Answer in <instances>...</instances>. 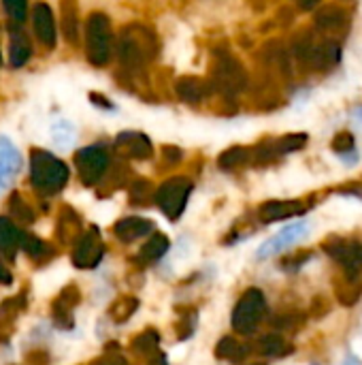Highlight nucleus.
Listing matches in <instances>:
<instances>
[{
    "label": "nucleus",
    "instance_id": "b1692460",
    "mask_svg": "<svg viewBox=\"0 0 362 365\" xmlns=\"http://www.w3.org/2000/svg\"><path fill=\"white\" fill-rule=\"evenodd\" d=\"M252 160V148H245V145H233L228 148L226 152L220 154L218 158V167L224 169V171H233V169H239L243 167L245 163Z\"/></svg>",
    "mask_w": 362,
    "mask_h": 365
},
{
    "label": "nucleus",
    "instance_id": "a19ab883",
    "mask_svg": "<svg viewBox=\"0 0 362 365\" xmlns=\"http://www.w3.org/2000/svg\"><path fill=\"white\" fill-rule=\"evenodd\" d=\"M53 139L58 141V145H70V141H73V126L68 122L60 120L53 126Z\"/></svg>",
    "mask_w": 362,
    "mask_h": 365
},
{
    "label": "nucleus",
    "instance_id": "0eeeda50",
    "mask_svg": "<svg viewBox=\"0 0 362 365\" xmlns=\"http://www.w3.org/2000/svg\"><path fill=\"white\" fill-rule=\"evenodd\" d=\"M322 250L337 261L344 267V274L350 278H358L362 274V244L356 240H344L331 235L324 244Z\"/></svg>",
    "mask_w": 362,
    "mask_h": 365
},
{
    "label": "nucleus",
    "instance_id": "aec40b11",
    "mask_svg": "<svg viewBox=\"0 0 362 365\" xmlns=\"http://www.w3.org/2000/svg\"><path fill=\"white\" fill-rule=\"evenodd\" d=\"M19 167H21V156L17 148L6 137H0V188L11 182V178L19 171Z\"/></svg>",
    "mask_w": 362,
    "mask_h": 365
},
{
    "label": "nucleus",
    "instance_id": "473e14b6",
    "mask_svg": "<svg viewBox=\"0 0 362 365\" xmlns=\"http://www.w3.org/2000/svg\"><path fill=\"white\" fill-rule=\"evenodd\" d=\"M9 210H11L13 218L19 220L21 225H32V222H34V210L23 201L21 195H17V192L11 195V199H9Z\"/></svg>",
    "mask_w": 362,
    "mask_h": 365
},
{
    "label": "nucleus",
    "instance_id": "c756f323",
    "mask_svg": "<svg viewBox=\"0 0 362 365\" xmlns=\"http://www.w3.org/2000/svg\"><path fill=\"white\" fill-rule=\"evenodd\" d=\"M305 143H307V133H294V135H284L280 139H271V148H273L275 158L290 154V152H297V150L305 148Z\"/></svg>",
    "mask_w": 362,
    "mask_h": 365
},
{
    "label": "nucleus",
    "instance_id": "f3484780",
    "mask_svg": "<svg viewBox=\"0 0 362 365\" xmlns=\"http://www.w3.org/2000/svg\"><path fill=\"white\" fill-rule=\"evenodd\" d=\"M154 231V222L147 220V218H139V216H128V218H122L115 222L113 227V233L119 242L124 244H132L137 242L139 237H145Z\"/></svg>",
    "mask_w": 362,
    "mask_h": 365
},
{
    "label": "nucleus",
    "instance_id": "6ab92c4d",
    "mask_svg": "<svg viewBox=\"0 0 362 365\" xmlns=\"http://www.w3.org/2000/svg\"><path fill=\"white\" fill-rule=\"evenodd\" d=\"M83 233V227H81V218L77 216V212L73 207H62L60 214H58V225H55V235H58V242L68 246V244H75V240Z\"/></svg>",
    "mask_w": 362,
    "mask_h": 365
},
{
    "label": "nucleus",
    "instance_id": "a18cd8bd",
    "mask_svg": "<svg viewBox=\"0 0 362 365\" xmlns=\"http://www.w3.org/2000/svg\"><path fill=\"white\" fill-rule=\"evenodd\" d=\"M337 192H341V195H352V197H358L362 199V184H346V186H341Z\"/></svg>",
    "mask_w": 362,
    "mask_h": 365
},
{
    "label": "nucleus",
    "instance_id": "bb28decb",
    "mask_svg": "<svg viewBox=\"0 0 362 365\" xmlns=\"http://www.w3.org/2000/svg\"><path fill=\"white\" fill-rule=\"evenodd\" d=\"M288 351H290V346L282 334H265L256 342V353H260L265 357H280V355H286Z\"/></svg>",
    "mask_w": 362,
    "mask_h": 365
},
{
    "label": "nucleus",
    "instance_id": "09e8293b",
    "mask_svg": "<svg viewBox=\"0 0 362 365\" xmlns=\"http://www.w3.org/2000/svg\"><path fill=\"white\" fill-rule=\"evenodd\" d=\"M90 98L92 101H98V103H94V105H98V107H107V109H113V105H111V101L109 98H102V96H98V94H90Z\"/></svg>",
    "mask_w": 362,
    "mask_h": 365
},
{
    "label": "nucleus",
    "instance_id": "8fccbe9b",
    "mask_svg": "<svg viewBox=\"0 0 362 365\" xmlns=\"http://www.w3.org/2000/svg\"><path fill=\"white\" fill-rule=\"evenodd\" d=\"M297 2H299V6H301L303 11H312L314 6H318L320 0H297Z\"/></svg>",
    "mask_w": 362,
    "mask_h": 365
},
{
    "label": "nucleus",
    "instance_id": "6e6552de",
    "mask_svg": "<svg viewBox=\"0 0 362 365\" xmlns=\"http://www.w3.org/2000/svg\"><path fill=\"white\" fill-rule=\"evenodd\" d=\"M75 167L85 186H96L109 169V152L105 145H87L75 154Z\"/></svg>",
    "mask_w": 362,
    "mask_h": 365
},
{
    "label": "nucleus",
    "instance_id": "7c9ffc66",
    "mask_svg": "<svg viewBox=\"0 0 362 365\" xmlns=\"http://www.w3.org/2000/svg\"><path fill=\"white\" fill-rule=\"evenodd\" d=\"M160 344V331L158 329H145L143 334H139L132 342H130V351L137 355H151L158 351Z\"/></svg>",
    "mask_w": 362,
    "mask_h": 365
},
{
    "label": "nucleus",
    "instance_id": "1a4fd4ad",
    "mask_svg": "<svg viewBox=\"0 0 362 365\" xmlns=\"http://www.w3.org/2000/svg\"><path fill=\"white\" fill-rule=\"evenodd\" d=\"M105 257V244L96 227H90L75 240L70 261L77 269H94Z\"/></svg>",
    "mask_w": 362,
    "mask_h": 365
},
{
    "label": "nucleus",
    "instance_id": "37998d69",
    "mask_svg": "<svg viewBox=\"0 0 362 365\" xmlns=\"http://www.w3.org/2000/svg\"><path fill=\"white\" fill-rule=\"evenodd\" d=\"M312 317L314 319H324L329 312H331V304L326 297H314V304H312Z\"/></svg>",
    "mask_w": 362,
    "mask_h": 365
},
{
    "label": "nucleus",
    "instance_id": "c03bdc74",
    "mask_svg": "<svg viewBox=\"0 0 362 365\" xmlns=\"http://www.w3.org/2000/svg\"><path fill=\"white\" fill-rule=\"evenodd\" d=\"M280 329H292L303 323V314H282V319L275 321Z\"/></svg>",
    "mask_w": 362,
    "mask_h": 365
},
{
    "label": "nucleus",
    "instance_id": "c85d7f7f",
    "mask_svg": "<svg viewBox=\"0 0 362 365\" xmlns=\"http://www.w3.org/2000/svg\"><path fill=\"white\" fill-rule=\"evenodd\" d=\"M215 357L218 359H228L233 364H239L247 357V346L239 344L233 336H224L218 346H215Z\"/></svg>",
    "mask_w": 362,
    "mask_h": 365
},
{
    "label": "nucleus",
    "instance_id": "f257e3e1",
    "mask_svg": "<svg viewBox=\"0 0 362 365\" xmlns=\"http://www.w3.org/2000/svg\"><path fill=\"white\" fill-rule=\"evenodd\" d=\"M119 62L130 73H143L145 66L158 56V38L143 24H130L122 30L119 43Z\"/></svg>",
    "mask_w": 362,
    "mask_h": 365
},
{
    "label": "nucleus",
    "instance_id": "4c0bfd02",
    "mask_svg": "<svg viewBox=\"0 0 362 365\" xmlns=\"http://www.w3.org/2000/svg\"><path fill=\"white\" fill-rule=\"evenodd\" d=\"M55 302L62 304V306L68 308V310H75V308L79 306V302H81V291H79V287H77V284H66V287L58 293Z\"/></svg>",
    "mask_w": 362,
    "mask_h": 365
},
{
    "label": "nucleus",
    "instance_id": "9b49d317",
    "mask_svg": "<svg viewBox=\"0 0 362 365\" xmlns=\"http://www.w3.org/2000/svg\"><path fill=\"white\" fill-rule=\"evenodd\" d=\"M307 231H309V225H307V222H294V225L282 229L277 235H273L271 240H267V242L260 246L258 259H269V257H273V255H277V252L290 248L292 244H297L299 240H303V237L307 235Z\"/></svg>",
    "mask_w": 362,
    "mask_h": 365
},
{
    "label": "nucleus",
    "instance_id": "79ce46f5",
    "mask_svg": "<svg viewBox=\"0 0 362 365\" xmlns=\"http://www.w3.org/2000/svg\"><path fill=\"white\" fill-rule=\"evenodd\" d=\"M312 257H314V252H309V250L294 252L292 257H286V259L282 261V267H284V269H299V267H303Z\"/></svg>",
    "mask_w": 362,
    "mask_h": 365
},
{
    "label": "nucleus",
    "instance_id": "4be33fe9",
    "mask_svg": "<svg viewBox=\"0 0 362 365\" xmlns=\"http://www.w3.org/2000/svg\"><path fill=\"white\" fill-rule=\"evenodd\" d=\"M62 13V34L68 43H77L79 38V9L77 0H62L60 2Z\"/></svg>",
    "mask_w": 362,
    "mask_h": 365
},
{
    "label": "nucleus",
    "instance_id": "58836bf2",
    "mask_svg": "<svg viewBox=\"0 0 362 365\" xmlns=\"http://www.w3.org/2000/svg\"><path fill=\"white\" fill-rule=\"evenodd\" d=\"M9 17L15 21V24H21L28 15V0H2Z\"/></svg>",
    "mask_w": 362,
    "mask_h": 365
},
{
    "label": "nucleus",
    "instance_id": "5701e85b",
    "mask_svg": "<svg viewBox=\"0 0 362 365\" xmlns=\"http://www.w3.org/2000/svg\"><path fill=\"white\" fill-rule=\"evenodd\" d=\"M19 248H21L32 261H38V263H43V261H47V259L53 257V250H51L41 237L30 235V233H23V231H19Z\"/></svg>",
    "mask_w": 362,
    "mask_h": 365
},
{
    "label": "nucleus",
    "instance_id": "3c124183",
    "mask_svg": "<svg viewBox=\"0 0 362 365\" xmlns=\"http://www.w3.org/2000/svg\"><path fill=\"white\" fill-rule=\"evenodd\" d=\"M147 365H169V364H166L164 355H156V357H154V359H151Z\"/></svg>",
    "mask_w": 362,
    "mask_h": 365
},
{
    "label": "nucleus",
    "instance_id": "20e7f679",
    "mask_svg": "<svg viewBox=\"0 0 362 365\" xmlns=\"http://www.w3.org/2000/svg\"><path fill=\"white\" fill-rule=\"evenodd\" d=\"M265 312H267L265 293L260 289H247L239 297V302L233 310V319H230L233 329L241 336H252L258 329V325L262 323Z\"/></svg>",
    "mask_w": 362,
    "mask_h": 365
},
{
    "label": "nucleus",
    "instance_id": "dca6fc26",
    "mask_svg": "<svg viewBox=\"0 0 362 365\" xmlns=\"http://www.w3.org/2000/svg\"><path fill=\"white\" fill-rule=\"evenodd\" d=\"M32 56V43L28 38V34L15 26V21L9 26V62L13 68L23 66Z\"/></svg>",
    "mask_w": 362,
    "mask_h": 365
},
{
    "label": "nucleus",
    "instance_id": "393cba45",
    "mask_svg": "<svg viewBox=\"0 0 362 365\" xmlns=\"http://www.w3.org/2000/svg\"><path fill=\"white\" fill-rule=\"evenodd\" d=\"M17 248H19V229L9 218L0 216V252L13 259Z\"/></svg>",
    "mask_w": 362,
    "mask_h": 365
},
{
    "label": "nucleus",
    "instance_id": "a211bd4d",
    "mask_svg": "<svg viewBox=\"0 0 362 365\" xmlns=\"http://www.w3.org/2000/svg\"><path fill=\"white\" fill-rule=\"evenodd\" d=\"M175 92H177V96H179L183 103L196 105V103L205 101V96L211 92V86H209V81H205V79H201V77H190V75H186V77H179V79H177Z\"/></svg>",
    "mask_w": 362,
    "mask_h": 365
},
{
    "label": "nucleus",
    "instance_id": "603ef678",
    "mask_svg": "<svg viewBox=\"0 0 362 365\" xmlns=\"http://www.w3.org/2000/svg\"><path fill=\"white\" fill-rule=\"evenodd\" d=\"M354 115L358 118V122H361V124H362V107H358V109L354 111Z\"/></svg>",
    "mask_w": 362,
    "mask_h": 365
},
{
    "label": "nucleus",
    "instance_id": "5fc2aeb1",
    "mask_svg": "<svg viewBox=\"0 0 362 365\" xmlns=\"http://www.w3.org/2000/svg\"><path fill=\"white\" fill-rule=\"evenodd\" d=\"M254 365H265V364H254Z\"/></svg>",
    "mask_w": 362,
    "mask_h": 365
},
{
    "label": "nucleus",
    "instance_id": "f704fd0d",
    "mask_svg": "<svg viewBox=\"0 0 362 365\" xmlns=\"http://www.w3.org/2000/svg\"><path fill=\"white\" fill-rule=\"evenodd\" d=\"M149 199H154V186L147 180H137L130 186V203L132 205H145Z\"/></svg>",
    "mask_w": 362,
    "mask_h": 365
},
{
    "label": "nucleus",
    "instance_id": "c9c22d12",
    "mask_svg": "<svg viewBox=\"0 0 362 365\" xmlns=\"http://www.w3.org/2000/svg\"><path fill=\"white\" fill-rule=\"evenodd\" d=\"M51 321L58 329H73L75 319H73V310L64 308L62 304H58L55 299L51 302Z\"/></svg>",
    "mask_w": 362,
    "mask_h": 365
},
{
    "label": "nucleus",
    "instance_id": "423d86ee",
    "mask_svg": "<svg viewBox=\"0 0 362 365\" xmlns=\"http://www.w3.org/2000/svg\"><path fill=\"white\" fill-rule=\"evenodd\" d=\"M211 90H218L222 94H237L243 92L247 86V75L243 64L233 58L230 53H218V60L211 71Z\"/></svg>",
    "mask_w": 362,
    "mask_h": 365
},
{
    "label": "nucleus",
    "instance_id": "f03ea898",
    "mask_svg": "<svg viewBox=\"0 0 362 365\" xmlns=\"http://www.w3.org/2000/svg\"><path fill=\"white\" fill-rule=\"evenodd\" d=\"M30 182L43 197L58 195L68 182V167L45 150H32L30 156Z\"/></svg>",
    "mask_w": 362,
    "mask_h": 365
},
{
    "label": "nucleus",
    "instance_id": "ddd939ff",
    "mask_svg": "<svg viewBox=\"0 0 362 365\" xmlns=\"http://www.w3.org/2000/svg\"><path fill=\"white\" fill-rule=\"evenodd\" d=\"M115 145H117V150H119L124 156L137 158V160H147V158L154 154V145H151V141L147 139V135L137 133V130L119 133L117 139H115Z\"/></svg>",
    "mask_w": 362,
    "mask_h": 365
},
{
    "label": "nucleus",
    "instance_id": "864d4df0",
    "mask_svg": "<svg viewBox=\"0 0 362 365\" xmlns=\"http://www.w3.org/2000/svg\"><path fill=\"white\" fill-rule=\"evenodd\" d=\"M0 64H2V56H0Z\"/></svg>",
    "mask_w": 362,
    "mask_h": 365
},
{
    "label": "nucleus",
    "instance_id": "72a5a7b5",
    "mask_svg": "<svg viewBox=\"0 0 362 365\" xmlns=\"http://www.w3.org/2000/svg\"><path fill=\"white\" fill-rule=\"evenodd\" d=\"M26 306L23 297H9L0 304V327H6L15 321V317L19 314V310Z\"/></svg>",
    "mask_w": 362,
    "mask_h": 365
},
{
    "label": "nucleus",
    "instance_id": "4468645a",
    "mask_svg": "<svg viewBox=\"0 0 362 365\" xmlns=\"http://www.w3.org/2000/svg\"><path fill=\"white\" fill-rule=\"evenodd\" d=\"M32 26H34L36 38L45 47H55V19H53V11L49 4L36 2V6L32 9Z\"/></svg>",
    "mask_w": 362,
    "mask_h": 365
},
{
    "label": "nucleus",
    "instance_id": "7ed1b4c3",
    "mask_svg": "<svg viewBox=\"0 0 362 365\" xmlns=\"http://www.w3.org/2000/svg\"><path fill=\"white\" fill-rule=\"evenodd\" d=\"M113 32L105 13H92L85 28V58L94 66H105L111 60Z\"/></svg>",
    "mask_w": 362,
    "mask_h": 365
},
{
    "label": "nucleus",
    "instance_id": "9d476101",
    "mask_svg": "<svg viewBox=\"0 0 362 365\" xmlns=\"http://www.w3.org/2000/svg\"><path fill=\"white\" fill-rule=\"evenodd\" d=\"M314 26L318 32L324 34V38H335V34L348 32L350 26V13L339 4H326L316 11Z\"/></svg>",
    "mask_w": 362,
    "mask_h": 365
},
{
    "label": "nucleus",
    "instance_id": "412c9836",
    "mask_svg": "<svg viewBox=\"0 0 362 365\" xmlns=\"http://www.w3.org/2000/svg\"><path fill=\"white\" fill-rule=\"evenodd\" d=\"M333 289H335V299L346 306V308H352L361 302L362 297V282L358 278H350V276H337L335 282H333Z\"/></svg>",
    "mask_w": 362,
    "mask_h": 365
},
{
    "label": "nucleus",
    "instance_id": "2eb2a0df",
    "mask_svg": "<svg viewBox=\"0 0 362 365\" xmlns=\"http://www.w3.org/2000/svg\"><path fill=\"white\" fill-rule=\"evenodd\" d=\"M341 60V45L335 38H322L320 43L314 45L312 58H309V66L314 71H329L335 64H339Z\"/></svg>",
    "mask_w": 362,
    "mask_h": 365
},
{
    "label": "nucleus",
    "instance_id": "de8ad7c7",
    "mask_svg": "<svg viewBox=\"0 0 362 365\" xmlns=\"http://www.w3.org/2000/svg\"><path fill=\"white\" fill-rule=\"evenodd\" d=\"M0 284H13V274L0 263Z\"/></svg>",
    "mask_w": 362,
    "mask_h": 365
},
{
    "label": "nucleus",
    "instance_id": "49530a36",
    "mask_svg": "<svg viewBox=\"0 0 362 365\" xmlns=\"http://www.w3.org/2000/svg\"><path fill=\"white\" fill-rule=\"evenodd\" d=\"M162 152H164V158H166L169 163H171V160H173V163H177V160L181 158V150H179V148H171V145H166Z\"/></svg>",
    "mask_w": 362,
    "mask_h": 365
},
{
    "label": "nucleus",
    "instance_id": "e433bc0d",
    "mask_svg": "<svg viewBox=\"0 0 362 365\" xmlns=\"http://www.w3.org/2000/svg\"><path fill=\"white\" fill-rule=\"evenodd\" d=\"M90 365H128V359L119 353V346L115 342L105 346V353L96 359H92Z\"/></svg>",
    "mask_w": 362,
    "mask_h": 365
},
{
    "label": "nucleus",
    "instance_id": "ea45409f",
    "mask_svg": "<svg viewBox=\"0 0 362 365\" xmlns=\"http://www.w3.org/2000/svg\"><path fill=\"white\" fill-rule=\"evenodd\" d=\"M331 148H333V152H337L339 156H344V154L352 152V150H354V135H352V133H348V130H344V133L335 135V139L331 141Z\"/></svg>",
    "mask_w": 362,
    "mask_h": 365
},
{
    "label": "nucleus",
    "instance_id": "2f4dec72",
    "mask_svg": "<svg viewBox=\"0 0 362 365\" xmlns=\"http://www.w3.org/2000/svg\"><path fill=\"white\" fill-rule=\"evenodd\" d=\"M314 45H316V38L312 32H299L292 41V56L303 64V66H309V58H312V51H314Z\"/></svg>",
    "mask_w": 362,
    "mask_h": 365
},
{
    "label": "nucleus",
    "instance_id": "a878e982",
    "mask_svg": "<svg viewBox=\"0 0 362 365\" xmlns=\"http://www.w3.org/2000/svg\"><path fill=\"white\" fill-rule=\"evenodd\" d=\"M169 248H171L169 237L162 235V233H156V235H151V237L143 244V248L139 250V261H141V263H154V261H158L162 255H166Z\"/></svg>",
    "mask_w": 362,
    "mask_h": 365
},
{
    "label": "nucleus",
    "instance_id": "f8f14e48",
    "mask_svg": "<svg viewBox=\"0 0 362 365\" xmlns=\"http://www.w3.org/2000/svg\"><path fill=\"white\" fill-rule=\"evenodd\" d=\"M307 212V203L299 201V199H288V201H267L258 207V218L265 225L271 222H280V220H288L294 216H301Z\"/></svg>",
    "mask_w": 362,
    "mask_h": 365
},
{
    "label": "nucleus",
    "instance_id": "39448f33",
    "mask_svg": "<svg viewBox=\"0 0 362 365\" xmlns=\"http://www.w3.org/2000/svg\"><path fill=\"white\" fill-rule=\"evenodd\" d=\"M190 192H192V182L183 175H175L162 182L158 190H154V201L169 220H177L188 205Z\"/></svg>",
    "mask_w": 362,
    "mask_h": 365
},
{
    "label": "nucleus",
    "instance_id": "cd10ccee",
    "mask_svg": "<svg viewBox=\"0 0 362 365\" xmlns=\"http://www.w3.org/2000/svg\"><path fill=\"white\" fill-rule=\"evenodd\" d=\"M139 310V299L134 295H122L117 297L109 308V319L113 323H126L134 312Z\"/></svg>",
    "mask_w": 362,
    "mask_h": 365
}]
</instances>
